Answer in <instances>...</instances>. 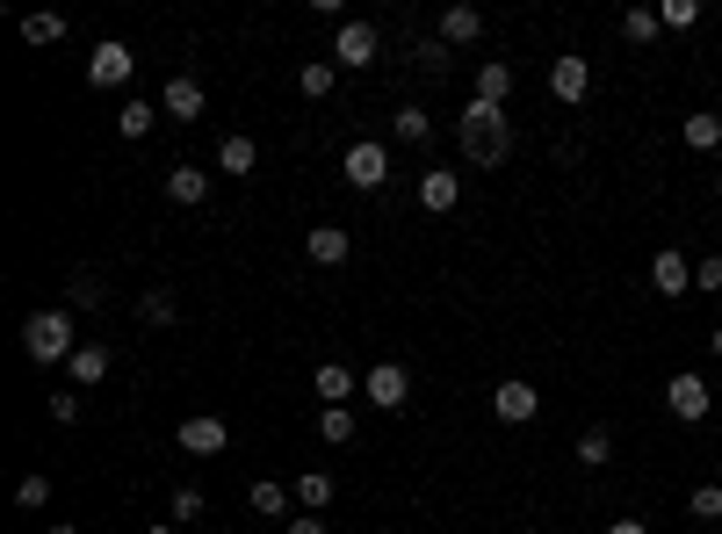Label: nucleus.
<instances>
[{"label": "nucleus", "mask_w": 722, "mask_h": 534, "mask_svg": "<svg viewBox=\"0 0 722 534\" xmlns=\"http://www.w3.org/2000/svg\"><path fill=\"white\" fill-rule=\"evenodd\" d=\"M456 145H462L470 167H506V153H513L506 108H499V102H477V94H470V108L456 116Z\"/></svg>", "instance_id": "obj_1"}, {"label": "nucleus", "mask_w": 722, "mask_h": 534, "mask_svg": "<svg viewBox=\"0 0 722 534\" xmlns=\"http://www.w3.org/2000/svg\"><path fill=\"white\" fill-rule=\"evenodd\" d=\"M22 354H30L36 368L73 362V354H80V339H73V311H30V318H22Z\"/></svg>", "instance_id": "obj_2"}, {"label": "nucleus", "mask_w": 722, "mask_h": 534, "mask_svg": "<svg viewBox=\"0 0 722 534\" xmlns=\"http://www.w3.org/2000/svg\"><path fill=\"white\" fill-rule=\"evenodd\" d=\"M339 174H347V188H384V181H390V145H376V138L347 145Z\"/></svg>", "instance_id": "obj_3"}, {"label": "nucleus", "mask_w": 722, "mask_h": 534, "mask_svg": "<svg viewBox=\"0 0 722 534\" xmlns=\"http://www.w3.org/2000/svg\"><path fill=\"white\" fill-rule=\"evenodd\" d=\"M376 51H384V36H376V22H339V36H333V65H376Z\"/></svg>", "instance_id": "obj_4"}, {"label": "nucleus", "mask_w": 722, "mask_h": 534, "mask_svg": "<svg viewBox=\"0 0 722 534\" xmlns=\"http://www.w3.org/2000/svg\"><path fill=\"white\" fill-rule=\"evenodd\" d=\"M362 390H369V405H384V412H405V405H412V376H405L398 362H376L369 376H362Z\"/></svg>", "instance_id": "obj_5"}, {"label": "nucleus", "mask_w": 722, "mask_h": 534, "mask_svg": "<svg viewBox=\"0 0 722 534\" xmlns=\"http://www.w3.org/2000/svg\"><path fill=\"white\" fill-rule=\"evenodd\" d=\"M550 94H556L564 108H578L585 94H593V65H585L578 51H564V59H550Z\"/></svg>", "instance_id": "obj_6"}, {"label": "nucleus", "mask_w": 722, "mask_h": 534, "mask_svg": "<svg viewBox=\"0 0 722 534\" xmlns=\"http://www.w3.org/2000/svg\"><path fill=\"white\" fill-rule=\"evenodd\" d=\"M231 448V427L217 412H188L181 419V456H224Z\"/></svg>", "instance_id": "obj_7"}, {"label": "nucleus", "mask_w": 722, "mask_h": 534, "mask_svg": "<svg viewBox=\"0 0 722 534\" xmlns=\"http://www.w3.org/2000/svg\"><path fill=\"white\" fill-rule=\"evenodd\" d=\"M159 108H167V123H196L202 108H210V94H202L196 73H174L167 87H159Z\"/></svg>", "instance_id": "obj_8"}, {"label": "nucleus", "mask_w": 722, "mask_h": 534, "mask_svg": "<svg viewBox=\"0 0 722 534\" xmlns=\"http://www.w3.org/2000/svg\"><path fill=\"white\" fill-rule=\"evenodd\" d=\"M665 405H672V412L687 419V427H693V419H708V412H715V397H708V383L693 376V368H679V376L665 383Z\"/></svg>", "instance_id": "obj_9"}, {"label": "nucleus", "mask_w": 722, "mask_h": 534, "mask_svg": "<svg viewBox=\"0 0 722 534\" xmlns=\"http://www.w3.org/2000/svg\"><path fill=\"white\" fill-rule=\"evenodd\" d=\"M492 412L506 419V427H527V419L542 412V390H535V383H521V376H513V383H499V390H492Z\"/></svg>", "instance_id": "obj_10"}, {"label": "nucleus", "mask_w": 722, "mask_h": 534, "mask_svg": "<svg viewBox=\"0 0 722 534\" xmlns=\"http://www.w3.org/2000/svg\"><path fill=\"white\" fill-rule=\"evenodd\" d=\"M130 65H138V59H130V44H116V36H108V44H94L87 80H94V87H124V80H130Z\"/></svg>", "instance_id": "obj_11"}, {"label": "nucleus", "mask_w": 722, "mask_h": 534, "mask_svg": "<svg viewBox=\"0 0 722 534\" xmlns=\"http://www.w3.org/2000/svg\"><path fill=\"white\" fill-rule=\"evenodd\" d=\"M650 290H658V296H693V260L665 245V253L650 260Z\"/></svg>", "instance_id": "obj_12"}, {"label": "nucleus", "mask_w": 722, "mask_h": 534, "mask_svg": "<svg viewBox=\"0 0 722 534\" xmlns=\"http://www.w3.org/2000/svg\"><path fill=\"white\" fill-rule=\"evenodd\" d=\"M462 202V174H448V167H433V174H419V210H433V217H448Z\"/></svg>", "instance_id": "obj_13"}, {"label": "nucleus", "mask_w": 722, "mask_h": 534, "mask_svg": "<svg viewBox=\"0 0 722 534\" xmlns=\"http://www.w3.org/2000/svg\"><path fill=\"white\" fill-rule=\"evenodd\" d=\"M477 36H484V15H477L470 0H456V8H441V44H448V51L477 44Z\"/></svg>", "instance_id": "obj_14"}, {"label": "nucleus", "mask_w": 722, "mask_h": 534, "mask_svg": "<svg viewBox=\"0 0 722 534\" xmlns=\"http://www.w3.org/2000/svg\"><path fill=\"white\" fill-rule=\"evenodd\" d=\"M679 145H687V153H715V145H722V116H715V108L679 116Z\"/></svg>", "instance_id": "obj_15"}, {"label": "nucleus", "mask_w": 722, "mask_h": 534, "mask_svg": "<svg viewBox=\"0 0 722 534\" xmlns=\"http://www.w3.org/2000/svg\"><path fill=\"white\" fill-rule=\"evenodd\" d=\"M304 253L318 260V268H339V260L354 253V239H347L339 224H318V231H304Z\"/></svg>", "instance_id": "obj_16"}, {"label": "nucleus", "mask_w": 722, "mask_h": 534, "mask_svg": "<svg viewBox=\"0 0 722 534\" xmlns=\"http://www.w3.org/2000/svg\"><path fill=\"white\" fill-rule=\"evenodd\" d=\"M261 167V145L247 138V130H231L224 145H217V174H231V181H239V174H253Z\"/></svg>", "instance_id": "obj_17"}, {"label": "nucleus", "mask_w": 722, "mask_h": 534, "mask_svg": "<svg viewBox=\"0 0 722 534\" xmlns=\"http://www.w3.org/2000/svg\"><path fill=\"white\" fill-rule=\"evenodd\" d=\"M311 383H318V397H325V405H347V397L362 390V376H354L347 362H318V376H311Z\"/></svg>", "instance_id": "obj_18"}, {"label": "nucleus", "mask_w": 722, "mask_h": 534, "mask_svg": "<svg viewBox=\"0 0 722 534\" xmlns=\"http://www.w3.org/2000/svg\"><path fill=\"white\" fill-rule=\"evenodd\" d=\"M202 196H210V174H202V167H174V174H167V202H181V210H196Z\"/></svg>", "instance_id": "obj_19"}, {"label": "nucleus", "mask_w": 722, "mask_h": 534, "mask_svg": "<svg viewBox=\"0 0 722 534\" xmlns=\"http://www.w3.org/2000/svg\"><path fill=\"white\" fill-rule=\"evenodd\" d=\"M506 94H513V65L506 59H484V65H477V102H499V108H506Z\"/></svg>", "instance_id": "obj_20"}, {"label": "nucleus", "mask_w": 722, "mask_h": 534, "mask_svg": "<svg viewBox=\"0 0 722 534\" xmlns=\"http://www.w3.org/2000/svg\"><path fill=\"white\" fill-rule=\"evenodd\" d=\"M607 462H615V433H607V427H585L578 433V470H607Z\"/></svg>", "instance_id": "obj_21"}, {"label": "nucleus", "mask_w": 722, "mask_h": 534, "mask_svg": "<svg viewBox=\"0 0 722 534\" xmlns=\"http://www.w3.org/2000/svg\"><path fill=\"white\" fill-rule=\"evenodd\" d=\"M390 130H398L405 145H427V138H433V116H427V108H419V102H405L398 116H390Z\"/></svg>", "instance_id": "obj_22"}, {"label": "nucleus", "mask_w": 722, "mask_h": 534, "mask_svg": "<svg viewBox=\"0 0 722 534\" xmlns=\"http://www.w3.org/2000/svg\"><path fill=\"white\" fill-rule=\"evenodd\" d=\"M296 505H304V513H325V505H333V477L304 470V477H296Z\"/></svg>", "instance_id": "obj_23"}, {"label": "nucleus", "mask_w": 722, "mask_h": 534, "mask_svg": "<svg viewBox=\"0 0 722 534\" xmlns=\"http://www.w3.org/2000/svg\"><path fill=\"white\" fill-rule=\"evenodd\" d=\"M318 441L325 448H347L354 441V412H347V405H325V412H318Z\"/></svg>", "instance_id": "obj_24"}, {"label": "nucleus", "mask_w": 722, "mask_h": 534, "mask_svg": "<svg viewBox=\"0 0 722 534\" xmlns=\"http://www.w3.org/2000/svg\"><path fill=\"white\" fill-rule=\"evenodd\" d=\"M290 499H296L290 484H253V491H247V505H253L261 520H282V513H290Z\"/></svg>", "instance_id": "obj_25"}, {"label": "nucleus", "mask_w": 722, "mask_h": 534, "mask_svg": "<svg viewBox=\"0 0 722 534\" xmlns=\"http://www.w3.org/2000/svg\"><path fill=\"white\" fill-rule=\"evenodd\" d=\"M153 123H159V102H124L116 108V130H124V138H145Z\"/></svg>", "instance_id": "obj_26"}, {"label": "nucleus", "mask_w": 722, "mask_h": 534, "mask_svg": "<svg viewBox=\"0 0 722 534\" xmlns=\"http://www.w3.org/2000/svg\"><path fill=\"white\" fill-rule=\"evenodd\" d=\"M65 368H73V383H102L108 376V347H80Z\"/></svg>", "instance_id": "obj_27"}, {"label": "nucleus", "mask_w": 722, "mask_h": 534, "mask_svg": "<svg viewBox=\"0 0 722 534\" xmlns=\"http://www.w3.org/2000/svg\"><path fill=\"white\" fill-rule=\"evenodd\" d=\"M658 30L665 22L650 15V8H629V15H621V36H629V44H658Z\"/></svg>", "instance_id": "obj_28"}, {"label": "nucleus", "mask_w": 722, "mask_h": 534, "mask_svg": "<svg viewBox=\"0 0 722 534\" xmlns=\"http://www.w3.org/2000/svg\"><path fill=\"white\" fill-rule=\"evenodd\" d=\"M102 275H94V268H73V311H94V304H102Z\"/></svg>", "instance_id": "obj_29"}, {"label": "nucleus", "mask_w": 722, "mask_h": 534, "mask_svg": "<svg viewBox=\"0 0 722 534\" xmlns=\"http://www.w3.org/2000/svg\"><path fill=\"white\" fill-rule=\"evenodd\" d=\"M296 87H304L311 102H325V94H333V65H325V59H311L304 73H296Z\"/></svg>", "instance_id": "obj_30"}, {"label": "nucleus", "mask_w": 722, "mask_h": 534, "mask_svg": "<svg viewBox=\"0 0 722 534\" xmlns=\"http://www.w3.org/2000/svg\"><path fill=\"white\" fill-rule=\"evenodd\" d=\"M22 36H30V44H59V36H65V15H22Z\"/></svg>", "instance_id": "obj_31"}, {"label": "nucleus", "mask_w": 722, "mask_h": 534, "mask_svg": "<svg viewBox=\"0 0 722 534\" xmlns=\"http://www.w3.org/2000/svg\"><path fill=\"white\" fill-rule=\"evenodd\" d=\"M658 22H665V30H693V22H701V0H665Z\"/></svg>", "instance_id": "obj_32"}, {"label": "nucleus", "mask_w": 722, "mask_h": 534, "mask_svg": "<svg viewBox=\"0 0 722 534\" xmlns=\"http://www.w3.org/2000/svg\"><path fill=\"white\" fill-rule=\"evenodd\" d=\"M138 318H145V325H174V296H167V290H145V296H138Z\"/></svg>", "instance_id": "obj_33"}, {"label": "nucleus", "mask_w": 722, "mask_h": 534, "mask_svg": "<svg viewBox=\"0 0 722 534\" xmlns=\"http://www.w3.org/2000/svg\"><path fill=\"white\" fill-rule=\"evenodd\" d=\"M15 505H22V513L51 505V477H22V484H15Z\"/></svg>", "instance_id": "obj_34"}, {"label": "nucleus", "mask_w": 722, "mask_h": 534, "mask_svg": "<svg viewBox=\"0 0 722 534\" xmlns=\"http://www.w3.org/2000/svg\"><path fill=\"white\" fill-rule=\"evenodd\" d=\"M687 513H693V520H722V484H701V491L687 499Z\"/></svg>", "instance_id": "obj_35"}, {"label": "nucleus", "mask_w": 722, "mask_h": 534, "mask_svg": "<svg viewBox=\"0 0 722 534\" xmlns=\"http://www.w3.org/2000/svg\"><path fill=\"white\" fill-rule=\"evenodd\" d=\"M412 65H419V73H448V44H441V36H433V44H419Z\"/></svg>", "instance_id": "obj_36"}, {"label": "nucleus", "mask_w": 722, "mask_h": 534, "mask_svg": "<svg viewBox=\"0 0 722 534\" xmlns=\"http://www.w3.org/2000/svg\"><path fill=\"white\" fill-rule=\"evenodd\" d=\"M167 513H174V520H202V491H196V484H181V491H174V505H167Z\"/></svg>", "instance_id": "obj_37"}, {"label": "nucleus", "mask_w": 722, "mask_h": 534, "mask_svg": "<svg viewBox=\"0 0 722 534\" xmlns=\"http://www.w3.org/2000/svg\"><path fill=\"white\" fill-rule=\"evenodd\" d=\"M693 290H722V253L693 260Z\"/></svg>", "instance_id": "obj_38"}, {"label": "nucleus", "mask_w": 722, "mask_h": 534, "mask_svg": "<svg viewBox=\"0 0 722 534\" xmlns=\"http://www.w3.org/2000/svg\"><path fill=\"white\" fill-rule=\"evenodd\" d=\"M51 419H59V427H73V419H80V390H59V397H51Z\"/></svg>", "instance_id": "obj_39"}, {"label": "nucleus", "mask_w": 722, "mask_h": 534, "mask_svg": "<svg viewBox=\"0 0 722 534\" xmlns=\"http://www.w3.org/2000/svg\"><path fill=\"white\" fill-rule=\"evenodd\" d=\"M290 534H325V520H318V513H304V520H290Z\"/></svg>", "instance_id": "obj_40"}, {"label": "nucleus", "mask_w": 722, "mask_h": 534, "mask_svg": "<svg viewBox=\"0 0 722 534\" xmlns=\"http://www.w3.org/2000/svg\"><path fill=\"white\" fill-rule=\"evenodd\" d=\"M607 534H650V527H643V520H615V527H607Z\"/></svg>", "instance_id": "obj_41"}, {"label": "nucleus", "mask_w": 722, "mask_h": 534, "mask_svg": "<svg viewBox=\"0 0 722 534\" xmlns=\"http://www.w3.org/2000/svg\"><path fill=\"white\" fill-rule=\"evenodd\" d=\"M44 534H80V527H73V520H51V527H44Z\"/></svg>", "instance_id": "obj_42"}, {"label": "nucleus", "mask_w": 722, "mask_h": 534, "mask_svg": "<svg viewBox=\"0 0 722 534\" xmlns=\"http://www.w3.org/2000/svg\"><path fill=\"white\" fill-rule=\"evenodd\" d=\"M708 347H715V362H722V325H715V333H708Z\"/></svg>", "instance_id": "obj_43"}, {"label": "nucleus", "mask_w": 722, "mask_h": 534, "mask_svg": "<svg viewBox=\"0 0 722 534\" xmlns=\"http://www.w3.org/2000/svg\"><path fill=\"white\" fill-rule=\"evenodd\" d=\"M145 534H181V527H145Z\"/></svg>", "instance_id": "obj_44"}, {"label": "nucleus", "mask_w": 722, "mask_h": 534, "mask_svg": "<svg viewBox=\"0 0 722 534\" xmlns=\"http://www.w3.org/2000/svg\"><path fill=\"white\" fill-rule=\"evenodd\" d=\"M715 196H722V174H715Z\"/></svg>", "instance_id": "obj_45"}]
</instances>
